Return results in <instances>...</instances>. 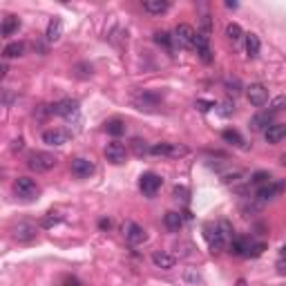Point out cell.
Returning a JSON list of instances; mask_svg holds the SVG:
<instances>
[{
  "label": "cell",
  "instance_id": "cell-1",
  "mask_svg": "<svg viewBox=\"0 0 286 286\" xmlns=\"http://www.w3.org/2000/svg\"><path fill=\"white\" fill-rule=\"evenodd\" d=\"M14 192H16V197L25 199V202H34L40 194V186L30 177H18L14 181Z\"/></svg>",
  "mask_w": 286,
  "mask_h": 286
},
{
  "label": "cell",
  "instance_id": "cell-2",
  "mask_svg": "<svg viewBox=\"0 0 286 286\" xmlns=\"http://www.w3.org/2000/svg\"><path fill=\"white\" fill-rule=\"evenodd\" d=\"M56 164H58V159H56L52 152H32V154L27 156V166H30V170H34V172H47V170L56 168Z\"/></svg>",
  "mask_w": 286,
  "mask_h": 286
},
{
  "label": "cell",
  "instance_id": "cell-3",
  "mask_svg": "<svg viewBox=\"0 0 286 286\" xmlns=\"http://www.w3.org/2000/svg\"><path fill=\"white\" fill-rule=\"evenodd\" d=\"M148 152H152V154H156V156H172V159H177V156L188 154V148L179 146V143H156V146H152Z\"/></svg>",
  "mask_w": 286,
  "mask_h": 286
},
{
  "label": "cell",
  "instance_id": "cell-4",
  "mask_svg": "<svg viewBox=\"0 0 286 286\" xmlns=\"http://www.w3.org/2000/svg\"><path fill=\"white\" fill-rule=\"evenodd\" d=\"M204 237H206L208 248H210L212 252H222L224 248H226V242H224L222 232H219V228L212 226V224H206V226H204Z\"/></svg>",
  "mask_w": 286,
  "mask_h": 286
},
{
  "label": "cell",
  "instance_id": "cell-5",
  "mask_svg": "<svg viewBox=\"0 0 286 286\" xmlns=\"http://www.w3.org/2000/svg\"><path fill=\"white\" fill-rule=\"evenodd\" d=\"M161 184H164V179H161L159 174L146 172V174L141 177V181H139V188H141V192L146 194V197H154V194L159 192Z\"/></svg>",
  "mask_w": 286,
  "mask_h": 286
},
{
  "label": "cell",
  "instance_id": "cell-6",
  "mask_svg": "<svg viewBox=\"0 0 286 286\" xmlns=\"http://www.w3.org/2000/svg\"><path fill=\"white\" fill-rule=\"evenodd\" d=\"M246 96H248L250 106L262 108V106L268 103V90H266L262 83H252L250 88H246Z\"/></svg>",
  "mask_w": 286,
  "mask_h": 286
},
{
  "label": "cell",
  "instance_id": "cell-7",
  "mask_svg": "<svg viewBox=\"0 0 286 286\" xmlns=\"http://www.w3.org/2000/svg\"><path fill=\"white\" fill-rule=\"evenodd\" d=\"M134 106L139 110H154V108L161 106V96L156 92H148V90H143V92L134 94Z\"/></svg>",
  "mask_w": 286,
  "mask_h": 286
},
{
  "label": "cell",
  "instance_id": "cell-8",
  "mask_svg": "<svg viewBox=\"0 0 286 286\" xmlns=\"http://www.w3.org/2000/svg\"><path fill=\"white\" fill-rule=\"evenodd\" d=\"M50 114H58V116H65V118L76 116L78 114V103L74 98H63V101L50 106Z\"/></svg>",
  "mask_w": 286,
  "mask_h": 286
},
{
  "label": "cell",
  "instance_id": "cell-9",
  "mask_svg": "<svg viewBox=\"0 0 286 286\" xmlns=\"http://www.w3.org/2000/svg\"><path fill=\"white\" fill-rule=\"evenodd\" d=\"M123 232H126V240L130 242L132 246H139V244H143V242L148 240L146 228H141L139 224H134V222L126 224V226H123Z\"/></svg>",
  "mask_w": 286,
  "mask_h": 286
},
{
  "label": "cell",
  "instance_id": "cell-10",
  "mask_svg": "<svg viewBox=\"0 0 286 286\" xmlns=\"http://www.w3.org/2000/svg\"><path fill=\"white\" fill-rule=\"evenodd\" d=\"M106 156L114 166H121V164H126V159H128V150L123 143L112 141V143H108V148H106Z\"/></svg>",
  "mask_w": 286,
  "mask_h": 286
},
{
  "label": "cell",
  "instance_id": "cell-11",
  "mask_svg": "<svg viewBox=\"0 0 286 286\" xmlns=\"http://www.w3.org/2000/svg\"><path fill=\"white\" fill-rule=\"evenodd\" d=\"M70 139H72V134L68 130H63V128H54V130L42 132V141H45L47 146H65Z\"/></svg>",
  "mask_w": 286,
  "mask_h": 286
},
{
  "label": "cell",
  "instance_id": "cell-12",
  "mask_svg": "<svg viewBox=\"0 0 286 286\" xmlns=\"http://www.w3.org/2000/svg\"><path fill=\"white\" fill-rule=\"evenodd\" d=\"M72 174H76L78 179H90L94 174V164L90 159L78 156V159L72 161Z\"/></svg>",
  "mask_w": 286,
  "mask_h": 286
},
{
  "label": "cell",
  "instance_id": "cell-13",
  "mask_svg": "<svg viewBox=\"0 0 286 286\" xmlns=\"http://www.w3.org/2000/svg\"><path fill=\"white\" fill-rule=\"evenodd\" d=\"M194 34H197V32L190 25H179L177 30H174V40H177L179 45L188 47V50H194Z\"/></svg>",
  "mask_w": 286,
  "mask_h": 286
},
{
  "label": "cell",
  "instance_id": "cell-14",
  "mask_svg": "<svg viewBox=\"0 0 286 286\" xmlns=\"http://www.w3.org/2000/svg\"><path fill=\"white\" fill-rule=\"evenodd\" d=\"M282 188H284L282 184H264L257 188V199L260 202H270V199H275L282 192Z\"/></svg>",
  "mask_w": 286,
  "mask_h": 286
},
{
  "label": "cell",
  "instance_id": "cell-15",
  "mask_svg": "<svg viewBox=\"0 0 286 286\" xmlns=\"http://www.w3.org/2000/svg\"><path fill=\"white\" fill-rule=\"evenodd\" d=\"M264 136H266V141H268L270 146L282 143V139L286 136V126H284V123H273L270 128H266V130H264Z\"/></svg>",
  "mask_w": 286,
  "mask_h": 286
},
{
  "label": "cell",
  "instance_id": "cell-16",
  "mask_svg": "<svg viewBox=\"0 0 286 286\" xmlns=\"http://www.w3.org/2000/svg\"><path fill=\"white\" fill-rule=\"evenodd\" d=\"M152 262H154L156 268H164V270L174 268V264H177L174 255H170V252H166V250H156L154 255H152Z\"/></svg>",
  "mask_w": 286,
  "mask_h": 286
},
{
  "label": "cell",
  "instance_id": "cell-17",
  "mask_svg": "<svg viewBox=\"0 0 286 286\" xmlns=\"http://www.w3.org/2000/svg\"><path fill=\"white\" fill-rule=\"evenodd\" d=\"M170 9V2L168 0H146L143 2V12H148L150 16H161Z\"/></svg>",
  "mask_w": 286,
  "mask_h": 286
},
{
  "label": "cell",
  "instance_id": "cell-18",
  "mask_svg": "<svg viewBox=\"0 0 286 286\" xmlns=\"http://www.w3.org/2000/svg\"><path fill=\"white\" fill-rule=\"evenodd\" d=\"M270 126H273V112H260L250 118V128L255 132L266 130V128H270Z\"/></svg>",
  "mask_w": 286,
  "mask_h": 286
},
{
  "label": "cell",
  "instance_id": "cell-19",
  "mask_svg": "<svg viewBox=\"0 0 286 286\" xmlns=\"http://www.w3.org/2000/svg\"><path fill=\"white\" fill-rule=\"evenodd\" d=\"M14 237L18 242H32L36 237V226H32V224H18L14 228Z\"/></svg>",
  "mask_w": 286,
  "mask_h": 286
},
{
  "label": "cell",
  "instance_id": "cell-20",
  "mask_svg": "<svg viewBox=\"0 0 286 286\" xmlns=\"http://www.w3.org/2000/svg\"><path fill=\"white\" fill-rule=\"evenodd\" d=\"M47 40L50 42H56L60 40V36H63V22H60V18H52L50 25H47Z\"/></svg>",
  "mask_w": 286,
  "mask_h": 286
},
{
  "label": "cell",
  "instance_id": "cell-21",
  "mask_svg": "<svg viewBox=\"0 0 286 286\" xmlns=\"http://www.w3.org/2000/svg\"><path fill=\"white\" fill-rule=\"evenodd\" d=\"M222 181L226 186H232V188H240V184L242 181H246V172L244 170H232V172H224L222 174Z\"/></svg>",
  "mask_w": 286,
  "mask_h": 286
},
{
  "label": "cell",
  "instance_id": "cell-22",
  "mask_svg": "<svg viewBox=\"0 0 286 286\" xmlns=\"http://www.w3.org/2000/svg\"><path fill=\"white\" fill-rule=\"evenodd\" d=\"M164 224H166V228L168 230H172V232H177L181 226H184V217H181L179 212H174V210H170V212H166V217H164Z\"/></svg>",
  "mask_w": 286,
  "mask_h": 286
},
{
  "label": "cell",
  "instance_id": "cell-23",
  "mask_svg": "<svg viewBox=\"0 0 286 286\" xmlns=\"http://www.w3.org/2000/svg\"><path fill=\"white\" fill-rule=\"evenodd\" d=\"M244 38H246V54H248L250 58H255V56L260 54V47H262L260 36L250 32V34H244Z\"/></svg>",
  "mask_w": 286,
  "mask_h": 286
},
{
  "label": "cell",
  "instance_id": "cell-24",
  "mask_svg": "<svg viewBox=\"0 0 286 286\" xmlns=\"http://www.w3.org/2000/svg\"><path fill=\"white\" fill-rule=\"evenodd\" d=\"M18 27H20V20H18L16 16H7L2 20V25H0V34L2 36H12L18 32Z\"/></svg>",
  "mask_w": 286,
  "mask_h": 286
},
{
  "label": "cell",
  "instance_id": "cell-25",
  "mask_svg": "<svg viewBox=\"0 0 286 286\" xmlns=\"http://www.w3.org/2000/svg\"><path fill=\"white\" fill-rule=\"evenodd\" d=\"M222 139L226 143H230V146H235V148H244V139H242V134L237 130H232V128H228V130L222 132Z\"/></svg>",
  "mask_w": 286,
  "mask_h": 286
},
{
  "label": "cell",
  "instance_id": "cell-26",
  "mask_svg": "<svg viewBox=\"0 0 286 286\" xmlns=\"http://www.w3.org/2000/svg\"><path fill=\"white\" fill-rule=\"evenodd\" d=\"M106 130H108V134H112V136H121V134H126V123H123L121 118H112V121L106 123Z\"/></svg>",
  "mask_w": 286,
  "mask_h": 286
},
{
  "label": "cell",
  "instance_id": "cell-27",
  "mask_svg": "<svg viewBox=\"0 0 286 286\" xmlns=\"http://www.w3.org/2000/svg\"><path fill=\"white\" fill-rule=\"evenodd\" d=\"M22 52H25V45H22V42H9V45L2 50V56L4 58H18V56H22Z\"/></svg>",
  "mask_w": 286,
  "mask_h": 286
},
{
  "label": "cell",
  "instance_id": "cell-28",
  "mask_svg": "<svg viewBox=\"0 0 286 286\" xmlns=\"http://www.w3.org/2000/svg\"><path fill=\"white\" fill-rule=\"evenodd\" d=\"M219 232H222V237H224V242H232L235 240V230H232V226H230V222H219Z\"/></svg>",
  "mask_w": 286,
  "mask_h": 286
},
{
  "label": "cell",
  "instance_id": "cell-29",
  "mask_svg": "<svg viewBox=\"0 0 286 286\" xmlns=\"http://www.w3.org/2000/svg\"><path fill=\"white\" fill-rule=\"evenodd\" d=\"M226 36L230 38L232 42H237V40H242V36H244V32H242V27L237 25V22H230V25L226 27Z\"/></svg>",
  "mask_w": 286,
  "mask_h": 286
},
{
  "label": "cell",
  "instance_id": "cell-30",
  "mask_svg": "<svg viewBox=\"0 0 286 286\" xmlns=\"http://www.w3.org/2000/svg\"><path fill=\"white\" fill-rule=\"evenodd\" d=\"M154 40L159 42V45H164V47H168V50H172L174 36H170L168 32H156V34H154Z\"/></svg>",
  "mask_w": 286,
  "mask_h": 286
},
{
  "label": "cell",
  "instance_id": "cell-31",
  "mask_svg": "<svg viewBox=\"0 0 286 286\" xmlns=\"http://www.w3.org/2000/svg\"><path fill=\"white\" fill-rule=\"evenodd\" d=\"M250 184L255 186H264V184H270V172H266V170H260V172H255L252 177L248 179Z\"/></svg>",
  "mask_w": 286,
  "mask_h": 286
},
{
  "label": "cell",
  "instance_id": "cell-32",
  "mask_svg": "<svg viewBox=\"0 0 286 286\" xmlns=\"http://www.w3.org/2000/svg\"><path fill=\"white\" fill-rule=\"evenodd\" d=\"M58 222H60V217H54V212H50V214H45V217L40 219V226L42 228H52V226H56Z\"/></svg>",
  "mask_w": 286,
  "mask_h": 286
},
{
  "label": "cell",
  "instance_id": "cell-33",
  "mask_svg": "<svg viewBox=\"0 0 286 286\" xmlns=\"http://www.w3.org/2000/svg\"><path fill=\"white\" fill-rule=\"evenodd\" d=\"M132 150H134L136 152V154H146V152H148V146H146V141H141V139H134V141H132Z\"/></svg>",
  "mask_w": 286,
  "mask_h": 286
},
{
  "label": "cell",
  "instance_id": "cell-34",
  "mask_svg": "<svg viewBox=\"0 0 286 286\" xmlns=\"http://www.w3.org/2000/svg\"><path fill=\"white\" fill-rule=\"evenodd\" d=\"M284 106H286V98L284 96H278V98H273V103H270V110L268 112H280V110H284Z\"/></svg>",
  "mask_w": 286,
  "mask_h": 286
},
{
  "label": "cell",
  "instance_id": "cell-35",
  "mask_svg": "<svg viewBox=\"0 0 286 286\" xmlns=\"http://www.w3.org/2000/svg\"><path fill=\"white\" fill-rule=\"evenodd\" d=\"M232 112H235V103H232V101H224L222 103V110H219V114H222V116H230Z\"/></svg>",
  "mask_w": 286,
  "mask_h": 286
},
{
  "label": "cell",
  "instance_id": "cell-36",
  "mask_svg": "<svg viewBox=\"0 0 286 286\" xmlns=\"http://www.w3.org/2000/svg\"><path fill=\"white\" fill-rule=\"evenodd\" d=\"M197 54H199V58H202L204 63H212V58H214L212 52H210V47H204V50H199Z\"/></svg>",
  "mask_w": 286,
  "mask_h": 286
},
{
  "label": "cell",
  "instance_id": "cell-37",
  "mask_svg": "<svg viewBox=\"0 0 286 286\" xmlns=\"http://www.w3.org/2000/svg\"><path fill=\"white\" fill-rule=\"evenodd\" d=\"M174 199H181V202H186L188 199V188H184V186H174Z\"/></svg>",
  "mask_w": 286,
  "mask_h": 286
},
{
  "label": "cell",
  "instance_id": "cell-38",
  "mask_svg": "<svg viewBox=\"0 0 286 286\" xmlns=\"http://www.w3.org/2000/svg\"><path fill=\"white\" fill-rule=\"evenodd\" d=\"M202 27H204V32H202V34H204V36H210V32H212V25H210V16H204V20H202Z\"/></svg>",
  "mask_w": 286,
  "mask_h": 286
},
{
  "label": "cell",
  "instance_id": "cell-39",
  "mask_svg": "<svg viewBox=\"0 0 286 286\" xmlns=\"http://www.w3.org/2000/svg\"><path fill=\"white\" fill-rule=\"evenodd\" d=\"M262 204H244L242 206V212H260Z\"/></svg>",
  "mask_w": 286,
  "mask_h": 286
},
{
  "label": "cell",
  "instance_id": "cell-40",
  "mask_svg": "<svg viewBox=\"0 0 286 286\" xmlns=\"http://www.w3.org/2000/svg\"><path fill=\"white\" fill-rule=\"evenodd\" d=\"M226 88H228V94H237V92H240V90H237V88H240V83H237V80H232V83L228 80Z\"/></svg>",
  "mask_w": 286,
  "mask_h": 286
},
{
  "label": "cell",
  "instance_id": "cell-41",
  "mask_svg": "<svg viewBox=\"0 0 286 286\" xmlns=\"http://www.w3.org/2000/svg\"><path fill=\"white\" fill-rule=\"evenodd\" d=\"M197 106H199V110L202 112H208L210 108H214V103H208V101H197Z\"/></svg>",
  "mask_w": 286,
  "mask_h": 286
},
{
  "label": "cell",
  "instance_id": "cell-42",
  "mask_svg": "<svg viewBox=\"0 0 286 286\" xmlns=\"http://www.w3.org/2000/svg\"><path fill=\"white\" fill-rule=\"evenodd\" d=\"M98 228H101V230H110V228H112V222H110V219H101V222H98Z\"/></svg>",
  "mask_w": 286,
  "mask_h": 286
},
{
  "label": "cell",
  "instance_id": "cell-43",
  "mask_svg": "<svg viewBox=\"0 0 286 286\" xmlns=\"http://www.w3.org/2000/svg\"><path fill=\"white\" fill-rule=\"evenodd\" d=\"M7 72H9V70H7V65H4V63H0V80H2L4 76H7Z\"/></svg>",
  "mask_w": 286,
  "mask_h": 286
},
{
  "label": "cell",
  "instance_id": "cell-44",
  "mask_svg": "<svg viewBox=\"0 0 286 286\" xmlns=\"http://www.w3.org/2000/svg\"><path fill=\"white\" fill-rule=\"evenodd\" d=\"M237 286H246V282H244V280H240V282H237Z\"/></svg>",
  "mask_w": 286,
  "mask_h": 286
}]
</instances>
